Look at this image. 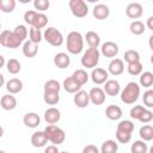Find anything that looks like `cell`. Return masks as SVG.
<instances>
[{"label": "cell", "instance_id": "6da1fadb", "mask_svg": "<svg viewBox=\"0 0 153 153\" xmlns=\"http://www.w3.org/2000/svg\"><path fill=\"white\" fill-rule=\"evenodd\" d=\"M67 50L73 54V55H78L84 49V37L79 31H71L67 35Z\"/></svg>", "mask_w": 153, "mask_h": 153}, {"label": "cell", "instance_id": "7a4b0ae2", "mask_svg": "<svg viewBox=\"0 0 153 153\" xmlns=\"http://www.w3.org/2000/svg\"><path fill=\"white\" fill-rule=\"evenodd\" d=\"M24 20L26 24L31 25L32 27L36 29H43L48 24V17L44 13L33 11V10H27L24 13Z\"/></svg>", "mask_w": 153, "mask_h": 153}, {"label": "cell", "instance_id": "3957f363", "mask_svg": "<svg viewBox=\"0 0 153 153\" xmlns=\"http://www.w3.org/2000/svg\"><path fill=\"white\" fill-rule=\"evenodd\" d=\"M140 96V85L135 81H130L121 92V100L124 104H134Z\"/></svg>", "mask_w": 153, "mask_h": 153}, {"label": "cell", "instance_id": "277c9868", "mask_svg": "<svg viewBox=\"0 0 153 153\" xmlns=\"http://www.w3.org/2000/svg\"><path fill=\"white\" fill-rule=\"evenodd\" d=\"M44 133L48 137V141H50L55 146L63 143V141L66 139V134H65L63 129H61L60 127H57L55 124H48L44 128Z\"/></svg>", "mask_w": 153, "mask_h": 153}, {"label": "cell", "instance_id": "5b68a950", "mask_svg": "<svg viewBox=\"0 0 153 153\" xmlns=\"http://www.w3.org/2000/svg\"><path fill=\"white\" fill-rule=\"evenodd\" d=\"M99 57H100V51L96 48H88L86 49V51L82 54L81 56V66L85 68H90L93 69L97 67L98 62H99Z\"/></svg>", "mask_w": 153, "mask_h": 153}, {"label": "cell", "instance_id": "8992f818", "mask_svg": "<svg viewBox=\"0 0 153 153\" xmlns=\"http://www.w3.org/2000/svg\"><path fill=\"white\" fill-rule=\"evenodd\" d=\"M23 42L18 38V36L10 30H4L0 33V44L5 48H10V49H16L18 48Z\"/></svg>", "mask_w": 153, "mask_h": 153}, {"label": "cell", "instance_id": "52a82bcc", "mask_svg": "<svg viewBox=\"0 0 153 153\" xmlns=\"http://www.w3.org/2000/svg\"><path fill=\"white\" fill-rule=\"evenodd\" d=\"M43 38L53 47H60L63 43V36L61 31H59L54 26H49L43 32Z\"/></svg>", "mask_w": 153, "mask_h": 153}, {"label": "cell", "instance_id": "ba28073f", "mask_svg": "<svg viewBox=\"0 0 153 153\" xmlns=\"http://www.w3.org/2000/svg\"><path fill=\"white\" fill-rule=\"evenodd\" d=\"M68 6L72 14L76 18H84L88 13V6L84 0H69Z\"/></svg>", "mask_w": 153, "mask_h": 153}, {"label": "cell", "instance_id": "9c48e42d", "mask_svg": "<svg viewBox=\"0 0 153 153\" xmlns=\"http://www.w3.org/2000/svg\"><path fill=\"white\" fill-rule=\"evenodd\" d=\"M118 51H120L118 45L115 42H111V41L104 42L102 44V48H100V54L104 55L105 57H110V59H115L117 56Z\"/></svg>", "mask_w": 153, "mask_h": 153}, {"label": "cell", "instance_id": "30bf717a", "mask_svg": "<svg viewBox=\"0 0 153 153\" xmlns=\"http://www.w3.org/2000/svg\"><path fill=\"white\" fill-rule=\"evenodd\" d=\"M109 72L105 71L104 68H99V67H96L92 69L91 72V79L94 84L97 85H102V84H105L109 79Z\"/></svg>", "mask_w": 153, "mask_h": 153}, {"label": "cell", "instance_id": "8fae6325", "mask_svg": "<svg viewBox=\"0 0 153 153\" xmlns=\"http://www.w3.org/2000/svg\"><path fill=\"white\" fill-rule=\"evenodd\" d=\"M143 13L142 5L139 2H130L126 7V14L130 19H139Z\"/></svg>", "mask_w": 153, "mask_h": 153}, {"label": "cell", "instance_id": "7c38bea8", "mask_svg": "<svg viewBox=\"0 0 153 153\" xmlns=\"http://www.w3.org/2000/svg\"><path fill=\"white\" fill-rule=\"evenodd\" d=\"M90 94V100L94 105H102L105 102V92L100 87H92L88 92Z\"/></svg>", "mask_w": 153, "mask_h": 153}, {"label": "cell", "instance_id": "4fadbf2b", "mask_svg": "<svg viewBox=\"0 0 153 153\" xmlns=\"http://www.w3.org/2000/svg\"><path fill=\"white\" fill-rule=\"evenodd\" d=\"M92 14L96 19L104 20L110 16V10L105 4H97L92 10Z\"/></svg>", "mask_w": 153, "mask_h": 153}, {"label": "cell", "instance_id": "5bb4252c", "mask_svg": "<svg viewBox=\"0 0 153 153\" xmlns=\"http://www.w3.org/2000/svg\"><path fill=\"white\" fill-rule=\"evenodd\" d=\"M62 86H63V88H65L66 92H68V93H74V94L81 90V85H80L72 75L68 76V78H66V79L63 80Z\"/></svg>", "mask_w": 153, "mask_h": 153}, {"label": "cell", "instance_id": "9a60e30c", "mask_svg": "<svg viewBox=\"0 0 153 153\" xmlns=\"http://www.w3.org/2000/svg\"><path fill=\"white\" fill-rule=\"evenodd\" d=\"M73 102L74 104L78 106V108H86L88 105V103L91 102L90 100V94L88 92L84 91V90H80L79 92H76L74 94V98H73Z\"/></svg>", "mask_w": 153, "mask_h": 153}, {"label": "cell", "instance_id": "2e32d148", "mask_svg": "<svg viewBox=\"0 0 153 153\" xmlns=\"http://www.w3.org/2000/svg\"><path fill=\"white\" fill-rule=\"evenodd\" d=\"M61 118V112L56 108H49L44 111V121L48 124H55L60 121Z\"/></svg>", "mask_w": 153, "mask_h": 153}, {"label": "cell", "instance_id": "e0dca14e", "mask_svg": "<svg viewBox=\"0 0 153 153\" xmlns=\"http://www.w3.org/2000/svg\"><path fill=\"white\" fill-rule=\"evenodd\" d=\"M48 142V137L43 131H35L32 135H31V145L36 148H39V147H44Z\"/></svg>", "mask_w": 153, "mask_h": 153}, {"label": "cell", "instance_id": "ac0fdd59", "mask_svg": "<svg viewBox=\"0 0 153 153\" xmlns=\"http://www.w3.org/2000/svg\"><path fill=\"white\" fill-rule=\"evenodd\" d=\"M124 71V65L121 59H112L108 66V72L112 75H120Z\"/></svg>", "mask_w": 153, "mask_h": 153}, {"label": "cell", "instance_id": "d6986e66", "mask_svg": "<svg viewBox=\"0 0 153 153\" xmlns=\"http://www.w3.org/2000/svg\"><path fill=\"white\" fill-rule=\"evenodd\" d=\"M121 91V86H120V82L117 80H108L105 84H104V92L110 96V97H115L120 93Z\"/></svg>", "mask_w": 153, "mask_h": 153}, {"label": "cell", "instance_id": "ffe728a7", "mask_svg": "<svg viewBox=\"0 0 153 153\" xmlns=\"http://www.w3.org/2000/svg\"><path fill=\"white\" fill-rule=\"evenodd\" d=\"M0 105H1V108H2L4 110H6V111L13 110V109H16V106H17V99H16V97H14L13 94H11V93L4 94V96L1 97V99H0Z\"/></svg>", "mask_w": 153, "mask_h": 153}, {"label": "cell", "instance_id": "44dd1931", "mask_svg": "<svg viewBox=\"0 0 153 153\" xmlns=\"http://www.w3.org/2000/svg\"><path fill=\"white\" fill-rule=\"evenodd\" d=\"M54 65L60 68V69H65L71 65V57L68 54L66 53H57L54 56Z\"/></svg>", "mask_w": 153, "mask_h": 153}, {"label": "cell", "instance_id": "7402d4cb", "mask_svg": "<svg viewBox=\"0 0 153 153\" xmlns=\"http://www.w3.org/2000/svg\"><path fill=\"white\" fill-rule=\"evenodd\" d=\"M23 122L27 128H37L41 124V118L36 112H27L24 115Z\"/></svg>", "mask_w": 153, "mask_h": 153}, {"label": "cell", "instance_id": "603a6c76", "mask_svg": "<svg viewBox=\"0 0 153 153\" xmlns=\"http://www.w3.org/2000/svg\"><path fill=\"white\" fill-rule=\"evenodd\" d=\"M6 90L11 94H17L23 90V81L18 78H12L6 82Z\"/></svg>", "mask_w": 153, "mask_h": 153}, {"label": "cell", "instance_id": "cb8c5ba5", "mask_svg": "<svg viewBox=\"0 0 153 153\" xmlns=\"http://www.w3.org/2000/svg\"><path fill=\"white\" fill-rule=\"evenodd\" d=\"M123 111L118 105H109L105 109V116L110 120V121H117L122 117Z\"/></svg>", "mask_w": 153, "mask_h": 153}, {"label": "cell", "instance_id": "d4e9b609", "mask_svg": "<svg viewBox=\"0 0 153 153\" xmlns=\"http://www.w3.org/2000/svg\"><path fill=\"white\" fill-rule=\"evenodd\" d=\"M38 53V44L29 41H25L23 44V54L26 57H35Z\"/></svg>", "mask_w": 153, "mask_h": 153}, {"label": "cell", "instance_id": "484cf974", "mask_svg": "<svg viewBox=\"0 0 153 153\" xmlns=\"http://www.w3.org/2000/svg\"><path fill=\"white\" fill-rule=\"evenodd\" d=\"M85 39H86V43L88 44L90 48H96L98 49L99 44H100V36L94 32V31H88L86 32V36H85Z\"/></svg>", "mask_w": 153, "mask_h": 153}, {"label": "cell", "instance_id": "4316f807", "mask_svg": "<svg viewBox=\"0 0 153 153\" xmlns=\"http://www.w3.org/2000/svg\"><path fill=\"white\" fill-rule=\"evenodd\" d=\"M118 149V145L115 140H105L102 143L100 153H116Z\"/></svg>", "mask_w": 153, "mask_h": 153}, {"label": "cell", "instance_id": "83f0119b", "mask_svg": "<svg viewBox=\"0 0 153 153\" xmlns=\"http://www.w3.org/2000/svg\"><path fill=\"white\" fill-rule=\"evenodd\" d=\"M139 135H140L141 140H143L145 142L153 140V127L149 126V124L142 126L140 128V130H139Z\"/></svg>", "mask_w": 153, "mask_h": 153}, {"label": "cell", "instance_id": "f1b7e54d", "mask_svg": "<svg viewBox=\"0 0 153 153\" xmlns=\"http://www.w3.org/2000/svg\"><path fill=\"white\" fill-rule=\"evenodd\" d=\"M134 122L129 121V120H123V121H120L118 124H117V128L116 130L118 131H122V133H128V134H131L134 131Z\"/></svg>", "mask_w": 153, "mask_h": 153}, {"label": "cell", "instance_id": "f546056e", "mask_svg": "<svg viewBox=\"0 0 153 153\" xmlns=\"http://www.w3.org/2000/svg\"><path fill=\"white\" fill-rule=\"evenodd\" d=\"M129 30H130V32H131L133 35L139 36V35H142V33L145 32L146 25H145L142 22H140V20H134V22L130 23Z\"/></svg>", "mask_w": 153, "mask_h": 153}, {"label": "cell", "instance_id": "4dcf8cb0", "mask_svg": "<svg viewBox=\"0 0 153 153\" xmlns=\"http://www.w3.org/2000/svg\"><path fill=\"white\" fill-rule=\"evenodd\" d=\"M6 69L10 74H18L22 69V65L17 59H10L6 62Z\"/></svg>", "mask_w": 153, "mask_h": 153}, {"label": "cell", "instance_id": "1f68e13d", "mask_svg": "<svg viewBox=\"0 0 153 153\" xmlns=\"http://www.w3.org/2000/svg\"><path fill=\"white\" fill-rule=\"evenodd\" d=\"M147 151H148V147L143 140H136L130 146L131 153H147Z\"/></svg>", "mask_w": 153, "mask_h": 153}, {"label": "cell", "instance_id": "d6a6232c", "mask_svg": "<svg viewBox=\"0 0 153 153\" xmlns=\"http://www.w3.org/2000/svg\"><path fill=\"white\" fill-rule=\"evenodd\" d=\"M139 84L143 87H151L153 85V73L151 72H143L141 73L140 75V79H139Z\"/></svg>", "mask_w": 153, "mask_h": 153}, {"label": "cell", "instance_id": "836d02e7", "mask_svg": "<svg viewBox=\"0 0 153 153\" xmlns=\"http://www.w3.org/2000/svg\"><path fill=\"white\" fill-rule=\"evenodd\" d=\"M60 90H61V85L55 79H50V80L45 81V84H44V92H55V93H59Z\"/></svg>", "mask_w": 153, "mask_h": 153}, {"label": "cell", "instance_id": "e575fe53", "mask_svg": "<svg viewBox=\"0 0 153 153\" xmlns=\"http://www.w3.org/2000/svg\"><path fill=\"white\" fill-rule=\"evenodd\" d=\"M124 61L127 63H134V62H140V54L139 51L134 49H129L124 53Z\"/></svg>", "mask_w": 153, "mask_h": 153}, {"label": "cell", "instance_id": "d590c367", "mask_svg": "<svg viewBox=\"0 0 153 153\" xmlns=\"http://www.w3.org/2000/svg\"><path fill=\"white\" fill-rule=\"evenodd\" d=\"M72 76H73L81 86L85 85V84L88 81V74L86 73L85 69H76V71H74V73L72 74Z\"/></svg>", "mask_w": 153, "mask_h": 153}, {"label": "cell", "instance_id": "8d00e7d4", "mask_svg": "<svg viewBox=\"0 0 153 153\" xmlns=\"http://www.w3.org/2000/svg\"><path fill=\"white\" fill-rule=\"evenodd\" d=\"M43 100L48 104V105H55L59 103L60 100V94L55 93V92H44L43 94Z\"/></svg>", "mask_w": 153, "mask_h": 153}, {"label": "cell", "instance_id": "74e56055", "mask_svg": "<svg viewBox=\"0 0 153 153\" xmlns=\"http://www.w3.org/2000/svg\"><path fill=\"white\" fill-rule=\"evenodd\" d=\"M29 37H30V41L31 42L38 44L42 41V38H43V33L41 32L39 29H36V27H32L31 26L30 30H29Z\"/></svg>", "mask_w": 153, "mask_h": 153}, {"label": "cell", "instance_id": "f35d334b", "mask_svg": "<svg viewBox=\"0 0 153 153\" xmlns=\"http://www.w3.org/2000/svg\"><path fill=\"white\" fill-rule=\"evenodd\" d=\"M16 7L14 0H1L0 1V10L4 13H11Z\"/></svg>", "mask_w": 153, "mask_h": 153}, {"label": "cell", "instance_id": "ab89813d", "mask_svg": "<svg viewBox=\"0 0 153 153\" xmlns=\"http://www.w3.org/2000/svg\"><path fill=\"white\" fill-rule=\"evenodd\" d=\"M127 71L130 75H141L142 73V63L141 62H134V63H128Z\"/></svg>", "mask_w": 153, "mask_h": 153}, {"label": "cell", "instance_id": "60d3db41", "mask_svg": "<svg viewBox=\"0 0 153 153\" xmlns=\"http://www.w3.org/2000/svg\"><path fill=\"white\" fill-rule=\"evenodd\" d=\"M13 32L18 36V38L24 43L25 42V39H26V37H27V29H26V26L25 25H17L16 27H14V30H13Z\"/></svg>", "mask_w": 153, "mask_h": 153}, {"label": "cell", "instance_id": "b9f144b4", "mask_svg": "<svg viewBox=\"0 0 153 153\" xmlns=\"http://www.w3.org/2000/svg\"><path fill=\"white\" fill-rule=\"evenodd\" d=\"M145 110H146V108L142 106V105H134V106L130 109V111H129V116H130L133 120H137V121H139V118L141 117V115L143 114Z\"/></svg>", "mask_w": 153, "mask_h": 153}, {"label": "cell", "instance_id": "7bdbcfd3", "mask_svg": "<svg viewBox=\"0 0 153 153\" xmlns=\"http://www.w3.org/2000/svg\"><path fill=\"white\" fill-rule=\"evenodd\" d=\"M50 6V2L48 0H35L33 1V7L35 10H37V12L43 13L44 11H47Z\"/></svg>", "mask_w": 153, "mask_h": 153}, {"label": "cell", "instance_id": "ee69618b", "mask_svg": "<svg viewBox=\"0 0 153 153\" xmlns=\"http://www.w3.org/2000/svg\"><path fill=\"white\" fill-rule=\"evenodd\" d=\"M142 100H143V105L146 108H148V109L153 108V90H147L146 92H143Z\"/></svg>", "mask_w": 153, "mask_h": 153}, {"label": "cell", "instance_id": "f6af8a7d", "mask_svg": "<svg viewBox=\"0 0 153 153\" xmlns=\"http://www.w3.org/2000/svg\"><path fill=\"white\" fill-rule=\"evenodd\" d=\"M115 135H116V140L120 143H128L131 140V134H128V133H122V131L116 130Z\"/></svg>", "mask_w": 153, "mask_h": 153}, {"label": "cell", "instance_id": "bcb514c9", "mask_svg": "<svg viewBox=\"0 0 153 153\" xmlns=\"http://www.w3.org/2000/svg\"><path fill=\"white\" fill-rule=\"evenodd\" d=\"M152 120H153V112L151 110H148V109H146L143 111V114L141 115V117L139 118V121L141 123H149Z\"/></svg>", "mask_w": 153, "mask_h": 153}, {"label": "cell", "instance_id": "7dc6e473", "mask_svg": "<svg viewBox=\"0 0 153 153\" xmlns=\"http://www.w3.org/2000/svg\"><path fill=\"white\" fill-rule=\"evenodd\" d=\"M82 153H100V149H98V147L94 145H87L84 147Z\"/></svg>", "mask_w": 153, "mask_h": 153}, {"label": "cell", "instance_id": "c3c4849f", "mask_svg": "<svg viewBox=\"0 0 153 153\" xmlns=\"http://www.w3.org/2000/svg\"><path fill=\"white\" fill-rule=\"evenodd\" d=\"M44 153H60V152H59V149L55 145H49V146L45 147Z\"/></svg>", "mask_w": 153, "mask_h": 153}, {"label": "cell", "instance_id": "681fc988", "mask_svg": "<svg viewBox=\"0 0 153 153\" xmlns=\"http://www.w3.org/2000/svg\"><path fill=\"white\" fill-rule=\"evenodd\" d=\"M146 26H147L149 30H152V31H153V16L148 17V19L146 20Z\"/></svg>", "mask_w": 153, "mask_h": 153}, {"label": "cell", "instance_id": "f907efd6", "mask_svg": "<svg viewBox=\"0 0 153 153\" xmlns=\"http://www.w3.org/2000/svg\"><path fill=\"white\" fill-rule=\"evenodd\" d=\"M148 45H149L151 50L153 51V35H151V36H149V38H148Z\"/></svg>", "mask_w": 153, "mask_h": 153}, {"label": "cell", "instance_id": "816d5d0a", "mask_svg": "<svg viewBox=\"0 0 153 153\" xmlns=\"http://www.w3.org/2000/svg\"><path fill=\"white\" fill-rule=\"evenodd\" d=\"M5 66V57L1 55L0 56V67H4Z\"/></svg>", "mask_w": 153, "mask_h": 153}, {"label": "cell", "instance_id": "f5cc1de1", "mask_svg": "<svg viewBox=\"0 0 153 153\" xmlns=\"http://www.w3.org/2000/svg\"><path fill=\"white\" fill-rule=\"evenodd\" d=\"M0 79H1V84H2V85H5V79H4V75H2V74L0 75Z\"/></svg>", "mask_w": 153, "mask_h": 153}, {"label": "cell", "instance_id": "db71d44e", "mask_svg": "<svg viewBox=\"0 0 153 153\" xmlns=\"http://www.w3.org/2000/svg\"><path fill=\"white\" fill-rule=\"evenodd\" d=\"M148 153H153V145L149 147V149H148Z\"/></svg>", "mask_w": 153, "mask_h": 153}, {"label": "cell", "instance_id": "11a10c76", "mask_svg": "<svg viewBox=\"0 0 153 153\" xmlns=\"http://www.w3.org/2000/svg\"><path fill=\"white\" fill-rule=\"evenodd\" d=\"M151 63H152V65H153V54H152V55H151Z\"/></svg>", "mask_w": 153, "mask_h": 153}, {"label": "cell", "instance_id": "9f6ffc18", "mask_svg": "<svg viewBox=\"0 0 153 153\" xmlns=\"http://www.w3.org/2000/svg\"><path fill=\"white\" fill-rule=\"evenodd\" d=\"M0 153H6V152H4V151H0Z\"/></svg>", "mask_w": 153, "mask_h": 153}, {"label": "cell", "instance_id": "6f0895ef", "mask_svg": "<svg viewBox=\"0 0 153 153\" xmlns=\"http://www.w3.org/2000/svg\"><path fill=\"white\" fill-rule=\"evenodd\" d=\"M60 153H68V152H60Z\"/></svg>", "mask_w": 153, "mask_h": 153}]
</instances>
